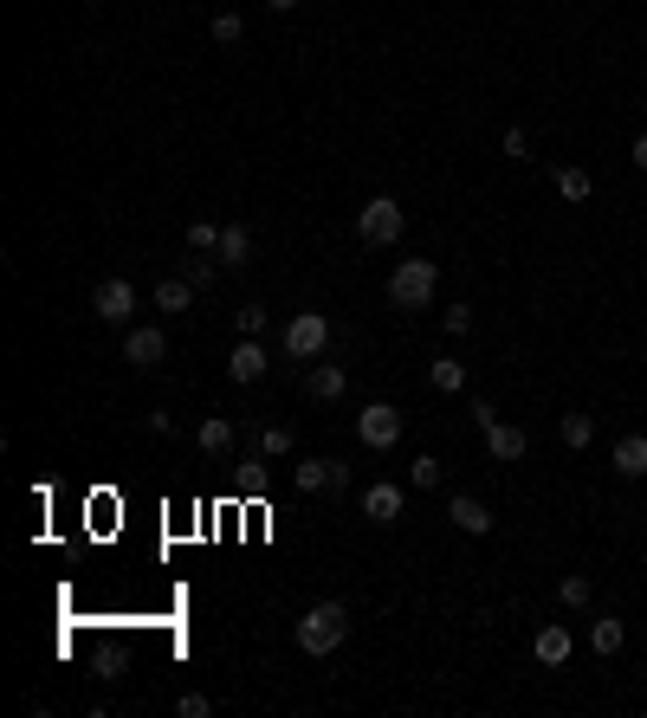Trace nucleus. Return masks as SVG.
<instances>
[{"label":"nucleus","mask_w":647,"mask_h":718,"mask_svg":"<svg viewBox=\"0 0 647 718\" xmlns=\"http://www.w3.org/2000/svg\"><path fill=\"white\" fill-rule=\"evenodd\" d=\"M343 641H350V609H343V602H311V609L298 615V654L324 660V654H337Z\"/></svg>","instance_id":"f257e3e1"},{"label":"nucleus","mask_w":647,"mask_h":718,"mask_svg":"<svg viewBox=\"0 0 647 718\" xmlns=\"http://www.w3.org/2000/svg\"><path fill=\"white\" fill-rule=\"evenodd\" d=\"M434 292H440V266H434V259H402V266L389 272V298L402 311H428Z\"/></svg>","instance_id":"f03ea898"},{"label":"nucleus","mask_w":647,"mask_h":718,"mask_svg":"<svg viewBox=\"0 0 647 718\" xmlns=\"http://www.w3.org/2000/svg\"><path fill=\"white\" fill-rule=\"evenodd\" d=\"M402 227H408V214H402V201H395V195H369L363 214H356L363 246H402Z\"/></svg>","instance_id":"7ed1b4c3"},{"label":"nucleus","mask_w":647,"mask_h":718,"mask_svg":"<svg viewBox=\"0 0 647 718\" xmlns=\"http://www.w3.org/2000/svg\"><path fill=\"white\" fill-rule=\"evenodd\" d=\"M356 440L376 447V453H389L395 440H402V408H395V402H369L363 414H356Z\"/></svg>","instance_id":"20e7f679"},{"label":"nucleus","mask_w":647,"mask_h":718,"mask_svg":"<svg viewBox=\"0 0 647 718\" xmlns=\"http://www.w3.org/2000/svg\"><path fill=\"white\" fill-rule=\"evenodd\" d=\"M285 350L292 356H324L330 350V317L324 311H298L292 324H285Z\"/></svg>","instance_id":"39448f33"},{"label":"nucleus","mask_w":647,"mask_h":718,"mask_svg":"<svg viewBox=\"0 0 647 718\" xmlns=\"http://www.w3.org/2000/svg\"><path fill=\"white\" fill-rule=\"evenodd\" d=\"M162 356H169V337H162L156 324L123 330V363H136V369H162Z\"/></svg>","instance_id":"423d86ee"},{"label":"nucleus","mask_w":647,"mask_h":718,"mask_svg":"<svg viewBox=\"0 0 647 718\" xmlns=\"http://www.w3.org/2000/svg\"><path fill=\"white\" fill-rule=\"evenodd\" d=\"M91 311H98L104 324H130L136 317V285L130 279H104L98 292H91Z\"/></svg>","instance_id":"0eeeda50"},{"label":"nucleus","mask_w":647,"mask_h":718,"mask_svg":"<svg viewBox=\"0 0 647 718\" xmlns=\"http://www.w3.org/2000/svg\"><path fill=\"white\" fill-rule=\"evenodd\" d=\"M486 453H492L499 466H518V460L531 453V434H525V427H512V421H492V427H486Z\"/></svg>","instance_id":"6e6552de"},{"label":"nucleus","mask_w":647,"mask_h":718,"mask_svg":"<svg viewBox=\"0 0 647 718\" xmlns=\"http://www.w3.org/2000/svg\"><path fill=\"white\" fill-rule=\"evenodd\" d=\"M266 369H272L266 343H259V337H240V350L227 356V376H233V382H240V389H246V382H259V376H266Z\"/></svg>","instance_id":"1a4fd4ad"},{"label":"nucleus","mask_w":647,"mask_h":718,"mask_svg":"<svg viewBox=\"0 0 647 718\" xmlns=\"http://www.w3.org/2000/svg\"><path fill=\"white\" fill-rule=\"evenodd\" d=\"M363 518H369V524H402V486L376 479V486L363 492Z\"/></svg>","instance_id":"9d476101"},{"label":"nucleus","mask_w":647,"mask_h":718,"mask_svg":"<svg viewBox=\"0 0 647 718\" xmlns=\"http://www.w3.org/2000/svg\"><path fill=\"white\" fill-rule=\"evenodd\" d=\"M531 654L544 660V667H563V660L576 654V641H570V628L563 621H550V628H538V641H531Z\"/></svg>","instance_id":"9b49d317"},{"label":"nucleus","mask_w":647,"mask_h":718,"mask_svg":"<svg viewBox=\"0 0 647 718\" xmlns=\"http://www.w3.org/2000/svg\"><path fill=\"white\" fill-rule=\"evenodd\" d=\"M233 440H240V434H233V421H220V414H208V421L195 427V447L208 453V460H227V453H233Z\"/></svg>","instance_id":"f8f14e48"},{"label":"nucleus","mask_w":647,"mask_h":718,"mask_svg":"<svg viewBox=\"0 0 647 718\" xmlns=\"http://www.w3.org/2000/svg\"><path fill=\"white\" fill-rule=\"evenodd\" d=\"M609 466L622 479H641L647 473V434H622V440H615V453H609Z\"/></svg>","instance_id":"ddd939ff"},{"label":"nucleus","mask_w":647,"mask_h":718,"mask_svg":"<svg viewBox=\"0 0 647 718\" xmlns=\"http://www.w3.org/2000/svg\"><path fill=\"white\" fill-rule=\"evenodd\" d=\"M447 518H453V531H466V537H486V531H492V512H486L479 499H466V492L447 505Z\"/></svg>","instance_id":"4468645a"},{"label":"nucleus","mask_w":647,"mask_h":718,"mask_svg":"<svg viewBox=\"0 0 647 718\" xmlns=\"http://www.w3.org/2000/svg\"><path fill=\"white\" fill-rule=\"evenodd\" d=\"M311 402H343V389H350V376H343V363H318L311 369Z\"/></svg>","instance_id":"2eb2a0df"},{"label":"nucleus","mask_w":647,"mask_h":718,"mask_svg":"<svg viewBox=\"0 0 647 718\" xmlns=\"http://www.w3.org/2000/svg\"><path fill=\"white\" fill-rule=\"evenodd\" d=\"M214 259H220V266H246V259H253V233H246V227H220Z\"/></svg>","instance_id":"dca6fc26"},{"label":"nucleus","mask_w":647,"mask_h":718,"mask_svg":"<svg viewBox=\"0 0 647 718\" xmlns=\"http://www.w3.org/2000/svg\"><path fill=\"white\" fill-rule=\"evenodd\" d=\"M330 473H337V460H298L292 466V486L298 492H330Z\"/></svg>","instance_id":"f3484780"},{"label":"nucleus","mask_w":647,"mask_h":718,"mask_svg":"<svg viewBox=\"0 0 647 718\" xmlns=\"http://www.w3.org/2000/svg\"><path fill=\"white\" fill-rule=\"evenodd\" d=\"M622 641H628V628H622V621H615V615H602L596 628H589V647H596L602 660H609V654H622Z\"/></svg>","instance_id":"a211bd4d"},{"label":"nucleus","mask_w":647,"mask_h":718,"mask_svg":"<svg viewBox=\"0 0 647 718\" xmlns=\"http://www.w3.org/2000/svg\"><path fill=\"white\" fill-rule=\"evenodd\" d=\"M557 440H563L570 453H583L589 440H596V421H589V414H563V421H557Z\"/></svg>","instance_id":"6ab92c4d"},{"label":"nucleus","mask_w":647,"mask_h":718,"mask_svg":"<svg viewBox=\"0 0 647 718\" xmlns=\"http://www.w3.org/2000/svg\"><path fill=\"white\" fill-rule=\"evenodd\" d=\"M557 195H563V201H589V195H596V182H589V169H576V162H563V169H557Z\"/></svg>","instance_id":"aec40b11"},{"label":"nucleus","mask_w":647,"mask_h":718,"mask_svg":"<svg viewBox=\"0 0 647 718\" xmlns=\"http://www.w3.org/2000/svg\"><path fill=\"white\" fill-rule=\"evenodd\" d=\"M428 382L440 395H460L466 389V363H453V356H440V363H428Z\"/></svg>","instance_id":"412c9836"},{"label":"nucleus","mask_w":647,"mask_h":718,"mask_svg":"<svg viewBox=\"0 0 647 718\" xmlns=\"http://www.w3.org/2000/svg\"><path fill=\"white\" fill-rule=\"evenodd\" d=\"M188 305H195V285L188 279H162L156 285V311H188Z\"/></svg>","instance_id":"4be33fe9"},{"label":"nucleus","mask_w":647,"mask_h":718,"mask_svg":"<svg viewBox=\"0 0 647 718\" xmlns=\"http://www.w3.org/2000/svg\"><path fill=\"white\" fill-rule=\"evenodd\" d=\"M589 596H596V589H589V576H563V583H557V602H563V609H589Z\"/></svg>","instance_id":"5701e85b"},{"label":"nucleus","mask_w":647,"mask_h":718,"mask_svg":"<svg viewBox=\"0 0 647 718\" xmlns=\"http://www.w3.org/2000/svg\"><path fill=\"white\" fill-rule=\"evenodd\" d=\"M182 279L195 285V292H208V285L220 279V259H201V253H195V259H188V266H182Z\"/></svg>","instance_id":"b1692460"},{"label":"nucleus","mask_w":647,"mask_h":718,"mask_svg":"<svg viewBox=\"0 0 647 718\" xmlns=\"http://www.w3.org/2000/svg\"><path fill=\"white\" fill-rule=\"evenodd\" d=\"M240 39H246L240 13H214V46H240Z\"/></svg>","instance_id":"393cba45"},{"label":"nucleus","mask_w":647,"mask_h":718,"mask_svg":"<svg viewBox=\"0 0 647 718\" xmlns=\"http://www.w3.org/2000/svg\"><path fill=\"white\" fill-rule=\"evenodd\" d=\"M214 246H220L214 220H188V253H214Z\"/></svg>","instance_id":"a878e982"},{"label":"nucleus","mask_w":647,"mask_h":718,"mask_svg":"<svg viewBox=\"0 0 647 718\" xmlns=\"http://www.w3.org/2000/svg\"><path fill=\"white\" fill-rule=\"evenodd\" d=\"M233 330H240V337H259V330H266V305H240L233 311Z\"/></svg>","instance_id":"bb28decb"},{"label":"nucleus","mask_w":647,"mask_h":718,"mask_svg":"<svg viewBox=\"0 0 647 718\" xmlns=\"http://www.w3.org/2000/svg\"><path fill=\"white\" fill-rule=\"evenodd\" d=\"M408 479H415L421 492H434V486H440V460H434V453H421V460L408 466Z\"/></svg>","instance_id":"cd10ccee"},{"label":"nucleus","mask_w":647,"mask_h":718,"mask_svg":"<svg viewBox=\"0 0 647 718\" xmlns=\"http://www.w3.org/2000/svg\"><path fill=\"white\" fill-rule=\"evenodd\" d=\"M259 453H272V460H285V453H292V434H285V427H266V434H259Z\"/></svg>","instance_id":"c85d7f7f"},{"label":"nucleus","mask_w":647,"mask_h":718,"mask_svg":"<svg viewBox=\"0 0 647 718\" xmlns=\"http://www.w3.org/2000/svg\"><path fill=\"white\" fill-rule=\"evenodd\" d=\"M440 324H447V337H466V330H473V305H453V311H440Z\"/></svg>","instance_id":"c756f323"},{"label":"nucleus","mask_w":647,"mask_h":718,"mask_svg":"<svg viewBox=\"0 0 647 718\" xmlns=\"http://www.w3.org/2000/svg\"><path fill=\"white\" fill-rule=\"evenodd\" d=\"M505 156H512V162H531V136L518 130V123H512V130H505Z\"/></svg>","instance_id":"7c9ffc66"},{"label":"nucleus","mask_w":647,"mask_h":718,"mask_svg":"<svg viewBox=\"0 0 647 718\" xmlns=\"http://www.w3.org/2000/svg\"><path fill=\"white\" fill-rule=\"evenodd\" d=\"M175 712H182V718H208V712H214V699H201V693H182V699H175Z\"/></svg>","instance_id":"2f4dec72"},{"label":"nucleus","mask_w":647,"mask_h":718,"mask_svg":"<svg viewBox=\"0 0 647 718\" xmlns=\"http://www.w3.org/2000/svg\"><path fill=\"white\" fill-rule=\"evenodd\" d=\"M628 156H635V169H647V130L635 136V149H628Z\"/></svg>","instance_id":"473e14b6"},{"label":"nucleus","mask_w":647,"mask_h":718,"mask_svg":"<svg viewBox=\"0 0 647 718\" xmlns=\"http://www.w3.org/2000/svg\"><path fill=\"white\" fill-rule=\"evenodd\" d=\"M266 7H272V13H292V7H298V0H266Z\"/></svg>","instance_id":"72a5a7b5"}]
</instances>
